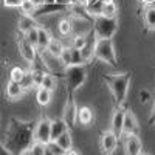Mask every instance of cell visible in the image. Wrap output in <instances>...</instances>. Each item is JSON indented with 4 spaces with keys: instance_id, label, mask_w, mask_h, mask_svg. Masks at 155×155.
<instances>
[{
    "instance_id": "603a6c76",
    "label": "cell",
    "mask_w": 155,
    "mask_h": 155,
    "mask_svg": "<svg viewBox=\"0 0 155 155\" xmlns=\"http://www.w3.org/2000/svg\"><path fill=\"white\" fill-rule=\"evenodd\" d=\"M101 14H104L107 17H116V14H118V6L115 5L113 0H106L104 6H102V12H101Z\"/></svg>"
},
{
    "instance_id": "e575fe53",
    "label": "cell",
    "mask_w": 155,
    "mask_h": 155,
    "mask_svg": "<svg viewBox=\"0 0 155 155\" xmlns=\"http://www.w3.org/2000/svg\"><path fill=\"white\" fill-rule=\"evenodd\" d=\"M22 85H23V88L27 90V88H30V87H34L33 85V76H31V71H27L25 73V78L22 79V82H20Z\"/></svg>"
},
{
    "instance_id": "7402d4cb",
    "label": "cell",
    "mask_w": 155,
    "mask_h": 155,
    "mask_svg": "<svg viewBox=\"0 0 155 155\" xmlns=\"http://www.w3.org/2000/svg\"><path fill=\"white\" fill-rule=\"evenodd\" d=\"M144 22H146L147 30L155 31V6L146 8V11H144Z\"/></svg>"
},
{
    "instance_id": "ba28073f",
    "label": "cell",
    "mask_w": 155,
    "mask_h": 155,
    "mask_svg": "<svg viewBox=\"0 0 155 155\" xmlns=\"http://www.w3.org/2000/svg\"><path fill=\"white\" fill-rule=\"evenodd\" d=\"M124 149L129 155H140L143 152V144H141V140L137 134L124 135Z\"/></svg>"
},
{
    "instance_id": "cb8c5ba5",
    "label": "cell",
    "mask_w": 155,
    "mask_h": 155,
    "mask_svg": "<svg viewBox=\"0 0 155 155\" xmlns=\"http://www.w3.org/2000/svg\"><path fill=\"white\" fill-rule=\"evenodd\" d=\"M25 153H33V155H44L47 153V144L45 143H41V141H33L30 149L25 152Z\"/></svg>"
},
{
    "instance_id": "484cf974",
    "label": "cell",
    "mask_w": 155,
    "mask_h": 155,
    "mask_svg": "<svg viewBox=\"0 0 155 155\" xmlns=\"http://www.w3.org/2000/svg\"><path fill=\"white\" fill-rule=\"evenodd\" d=\"M41 87H44V88H48V90H53L56 88V78L53 76V74H50V73H45L44 74V79H42V85Z\"/></svg>"
},
{
    "instance_id": "3957f363",
    "label": "cell",
    "mask_w": 155,
    "mask_h": 155,
    "mask_svg": "<svg viewBox=\"0 0 155 155\" xmlns=\"http://www.w3.org/2000/svg\"><path fill=\"white\" fill-rule=\"evenodd\" d=\"M93 31L96 37L112 39L118 31V20L116 17H107L104 14L93 16Z\"/></svg>"
},
{
    "instance_id": "60d3db41",
    "label": "cell",
    "mask_w": 155,
    "mask_h": 155,
    "mask_svg": "<svg viewBox=\"0 0 155 155\" xmlns=\"http://www.w3.org/2000/svg\"><path fill=\"white\" fill-rule=\"evenodd\" d=\"M143 3H146V5H152V3H155V0H141Z\"/></svg>"
},
{
    "instance_id": "d4e9b609",
    "label": "cell",
    "mask_w": 155,
    "mask_h": 155,
    "mask_svg": "<svg viewBox=\"0 0 155 155\" xmlns=\"http://www.w3.org/2000/svg\"><path fill=\"white\" fill-rule=\"evenodd\" d=\"M47 155H65V150L56 141H50V143H47Z\"/></svg>"
},
{
    "instance_id": "7a4b0ae2",
    "label": "cell",
    "mask_w": 155,
    "mask_h": 155,
    "mask_svg": "<svg viewBox=\"0 0 155 155\" xmlns=\"http://www.w3.org/2000/svg\"><path fill=\"white\" fill-rule=\"evenodd\" d=\"M104 81L107 82L110 92L113 95V101L116 106H123L127 92H129V84H130V73H113L106 74Z\"/></svg>"
},
{
    "instance_id": "83f0119b",
    "label": "cell",
    "mask_w": 155,
    "mask_h": 155,
    "mask_svg": "<svg viewBox=\"0 0 155 155\" xmlns=\"http://www.w3.org/2000/svg\"><path fill=\"white\" fill-rule=\"evenodd\" d=\"M90 34V33H88ZM88 34H76L74 37H73V44H71V47H74V48H82L85 44H87V39H88Z\"/></svg>"
},
{
    "instance_id": "44dd1931",
    "label": "cell",
    "mask_w": 155,
    "mask_h": 155,
    "mask_svg": "<svg viewBox=\"0 0 155 155\" xmlns=\"http://www.w3.org/2000/svg\"><path fill=\"white\" fill-rule=\"evenodd\" d=\"M64 48H65V47H64V44L59 41V39H51L50 44H48V47H47V50L50 51L51 54L59 56V58H61V54H62Z\"/></svg>"
},
{
    "instance_id": "2e32d148",
    "label": "cell",
    "mask_w": 155,
    "mask_h": 155,
    "mask_svg": "<svg viewBox=\"0 0 155 155\" xmlns=\"http://www.w3.org/2000/svg\"><path fill=\"white\" fill-rule=\"evenodd\" d=\"M67 130H70V129H68L67 123L64 121V118H62V120H54V121H51V141L58 140L64 132H67Z\"/></svg>"
},
{
    "instance_id": "8d00e7d4",
    "label": "cell",
    "mask_w": 155,
    "mask_h": 155,
    "mask_svg": "<svg viewBox=\"0 0 155 155\" xmlns=\"http://www.w3.org/2000/svg\"><path fill=\"white\" fill-rule=\"evenodd\" d=\"M149 96H150V93L147 92V90H141V92H140V98H141V102H146V101L149 99Z\"/></svg>"
},
{
    "instance_id": "4dcf8cb0",
    "label": "cell",
    "mask_w": 155,
    "mask_h": 155,
    "mask_svg": "<svg viewBox=\"0 0 155 155\" xmlns=\"http://www.w3.org/2000/svg\"><path fill=\"white\" fill-rule=\"evenodd\" d=\"M36 5L31 2V0H22V3H20V9L25 12V14H33V12L36 11Z\"/></svg>"
},
{
    "instance_id": "277c9868",
    "label": "cell",
    "mask_w": 155,
    "mask_h": 155,
    "mask_svg": "<svg viewBox=\"0 0 155 155\" xmlns=\"http://www.w3.org/2000/svg\"><path fill=\"white\" fill-rule=\"evenodd\" d=\"M64 78H65V85L68 88V92L73 93L79 88L85 79H87V68L84 64H78V65H68L64 71Z\"/></svg>"
},
{
    "instance_id": "5b68a950",
    "label": "cell",
    "mask_w": 155,
    "mask_h": 155,
    "mask_svg": "<svg viewBox=\"0 0 155 155\" xmlns=\"http://www.w3.org/2000/svg\"><path fill=\"white\" fill-rule=\"evenodd\" d=\"M95 58L99 59L101 62H106L109 65H115L116 64V53L112 39H102L96 37L95 41Z\"/></svg>"
},
{
    "instance_id": "6da1fadb",
    "label": "cell",
    "mask_w": 155,
    "mask_h": 155,
    "mask_svg": "<svg viewBox=\"0 0 155 155\" xmlns=\"http://www.w3.org/2000/svg\"><path fill=\"white\" fill-rule=\"evenodd\" d=\"M34 127L36 123H25L16 118L9 120L5 137V146L9 153H25L30 149L34 141Z\"/></svg>"
},
{
    "instance_id": "74e56055",
    "label": "cell",
    "mask_w": 155,
    "mask_h": 155,
    "mask_svg": "<svg viewBox=\"0 0 155 155\" xmlns=\"http://www.w3.org/2000/svg\"><path fill=\"white\" fill-rule=\"evenodd\" d=\"M8 153H9V150L6 149L5 143H2V141H0V155H8Z\"/></svg>"
},
{
    "instance_id": "9c48e42d",
    "label": "cell",
    "mask_w": 155,
    "mask_h": 155,
    "mask_svg": "<svg viewBox=\"0 0 155 155\" xmlns=\"http://www.w3.org/2000/svg\"><path fill=\"white\" fill-rule=\"evenodd\" d=\"M118 137L113 134V130H106L104 134L101 135V140H99V146L102 149L104 153H112L116 146H118Z\"/></svg>"
},
{
    "instance_id": "4316f807",
    "label": "cell",
    "mask_w": 155,
    "mask_h": 155,
    "mask_svg": "<svg viewBox=\"0 0 155 155\" xmlns=\"http://www.w3.org/2000/svg\"><path fill=\"white\" fill-rule=\"evenodd\" d=\"M58 28H59V33H61L62 36L71 34V19H64V20H61Z\"/></svg>"
},
{
    "instance_id": "f546056e",
    "label": "cell",
    "mask_w": 155,
    "mask_h": 155,
    "mask_svg": "<svg viewBox=\"0 0 155 155\" xmlns=\"http://www.w3.org/2000/svg\"><path fill=\"white\" fill-rule=\"evenodd\" d=\"M37 28L39 27H36V28H31L30 31H27V33H25L23 36H25V39H27V41L31 44V45H34L36 48H37Z\"/></svg>"
},
{
    "instance_id": "4fadbf2b",
    "label": "cell",
    "mask_w": 155,
    "mask_h": 155,
    "mask_svg": "<svg viewBox=\"0 0 155 155\" xmlns=\"http://www.w3.org/2000/svg\"><path fill=\"white\" fill-rule=\"evenodd\" d=\"M137 132H138V121H137V116L134 115L132 110H126L124 123H123V135L137 134Z\"/></svg>"
},
{
    "instance_id": "d6986e66",
    "label": "cell",
    "mask_w": 155,
    "mask_h": 155,
    "mask_svg": "<svg viewBox=\"0 0 155 155\" xmlns=\"http://www.w3.org/2000/svg\"><path fill=\"white\" fill-rule=\"evenodd\" d=\"M93 120V112L92 109H88V107H81V109H78V121H79L81 124H90Z\"/></svg>"
},
{
    "instance_id": "f1b7e54d",
    "label": "cell",
    "mask_w": 155,
    "mask_h": 155,
    "mask_svg": "<svg viewBox=\"0 0 155 155\" xmlns=\"http://www.w3.org/2000/svg\"><path fill=\"white\" fill-rule=\"evenodd\" d=\"M25 71L23 68H20V67H14L11 70V73H9V76H11V79L12 81H16V82H22V79L25 78Z\"/></svg>"
},
{
    "instance_id": "ab89813d",
    "label": "cell",
    "mask_w": 155,
    "mask_h": 155,
    "mask_svg": "<svg viewBox=\"0 0 155 155\" xmlns=\"http://www.w3.org/2000/svg\"><path fill=\"white\" fill-rule=\"evenodd\" d=\"M31 2H33L36 6H41V5H44V0H31Z\"/></svg>"
},
{
    "instance_id": "30bf717a",
    "label": "cell",
    "mask_w": 155,
    "mask_h": 155,
    "mask_svg": "<svg viewBox=\"0 0 155 155\" xmlns=\"http://www.w3.org/2000/svg\"><path fill=\"white\" fill-rule=\"evenodd\" d=\"M17 47H19V51H20L22 58L27 61V62L31 64V62L36 59V56H37V48H36L34 45H31L27 39H25V36L20 37L19 41H17Z\"/></svg>"
},
{
    "instance_id": "8992f818",
    "label": "cell",
    "mask_w": 155,
    "mask_h": 155,
    "mask_svg": "<svg viewBox=\"0 0 155 155\" xmlns=\"http://www.w3.org/2000/svg\"><path fill=\"white\" fill-rule=\"evenodd\" d=\"M39 51V56L42 58L44 64H45V68L51 73H64L67 68V65L62 62V59L59 56L51 54L47 48H37Z\"/></svg>"
},
{
    "instance_id": "ac0fdd59",
    "label": "cell",
    "mask_w": 155,
    "mask_h": 155,
    "mask_svg": "<svg viewBox=\"0 0 155 155\" xmlns=\"http://www.w3.org/2000/svg\"><path fill=\"white\" fill-rule=\"evenodd\" d=\"M36 99H37L39 106H48L50 101H51V90L44 88V87H39L37 93H36Z\"/></svg>"
},
{
    "instance_id": "7c38bea8",
    "label": "cell",
    "mask_w": 155,
    "mask_h": 155,
    "mask_svg": "<svg viewBox=\"0 0 155 155\" xmlns=\"http://www.w3.org/2000/svg\"><path fill=\"white\" fill-rule=\"evenodd\" d=\"M124 115L126 110L121 109V106H118V109L115 110L113 116H112V130L116 137H123V123H124Z\"/></svg>"
},
{
    "instance_id": "f35d334b",
    "label": "cell",
    "mask_w": 155,
    "mask_h": 155,
    "mask_svg": "<svg viewBox=\"0 0 155 155\" xmlns=\"http://www.w3.org/2000/svg\"><path fill=\"white\" fill-rule=\"evenodd\" d=\"M149 123H150V124H153V123H155V102H153V107H152V113H150Z\"/></svg>"
},
{
    "instance_id": "836d02e7",
    "label": "cell",
    "mask_w": 155,
    "mask_h": 155,
    "mask_svg": "<svg viewBox=\"0 0 155 155\" xmlns=\"http://www.w3.org/2000/svg\"><path fill=\"white\" fill-rule=\"evenodd\" d=\"M61 59H62V62L65 64L67 67L71 65V48H70V47H65V48H64L62 54H61Z\"/></svg>"
},
{
    "instance_id": "ffe728a7",
    "label": "cell",
    "mask_w": 155,
    "mask_h": 155,
    "mask_svg": "<svg viewBox=\"0 0 155 155\" xmlns=\"http://www.w3.org/2000/svg\"><path fill=\"white\" fill-rule=\"evenodd\" d=\"M56 141V143L64 149V150H65V153L71 149V144H73V141H71V135H70V130H67V132H64L58 140H54Z\"/></svg>"
},
{
    "instance_id": "e0dca14e",
    "label": "cell",
    "mask_w": 155,
    "mask_h": 155,
    "mask_svg": "<svg viewBox=\"0 0 155 155\" xmlns=\"http://www.w3.org/2000/svg\"><path fill=\"white\" fill-rule=\"evenodd\" d=\"M37 48H47L48 47V44H50V41L53 37H51V34H50V31L48 30H45V28H42V27H39L37 28Z\"/></svg>"
},
{
    "instance_id": "52a82bcc",
    "label": "cell",
    "mask_w": 155,
    "mask_h": 155,
    "mask_svg": "<svg viewBox=\"0 0 155 155\" xmlns=\"http://www.w3.org/2000/svg\"><path fill=\"white\" fill-rule=\"evenodd\" d=\"M34 140L41 141V143H45V144L51 141V121L48 118H42L36 123Z\"/></svg>"
},
{
    "instance_id": "d6a6232c",
    "label": "cell",
    "mask_w": 155,
    "mask_h": 155,
    "mask_svg": "<svg viewBox=\"0 0 155 155\" xmlns=\"http://www.w3.org/2000/svg\"><path fill=\"white\" fill-rule=\"evenodd\" d=\"M44 71H39V70H31V76H33V85L34 87H41L42 85V79H44Z\"/></svg>"
},
{
    "instance_id": "5bb4252c",
    "label": "cell",
    "mask_w": 155,
    "mask_h": 155,
    "mask_svg": "<svg viewBox=\"0 0 155 155\" xmlns=\"http://www.w3.org/2000/svg\"><path fill=\"white\" fill-rule=\"evenodd\" d=\"M17 27H19V31L20 33H27V31H30L31 28H36V27H39L37 25V22H36V17H33L31 14H23L19 17V23H17Z\"/></svg>"
},
{
    "instance_id": "1f68e13d",
    "label": "cell",
    "mask_w": 155,
    "mask_h": 155,
    "mask_svg": "<svg viewBox=\"0 0 155 155\" xmlns=\"http://www.w3.org/2000/svg\"><path fill=\"white\" fill-rule=\"evenodd\" d=\"M71 48V65H78V64H84V59H82V54H81V50L79 48H74V47H70Z\"/></svg>"
},
{
    "instance_id": "9a60e30c",
    "label": "cell",
    "mask_w": 155,
    "mask_h": 155,
    "mask_svg": "<svg viewBox=\"0 0 155 155\" xmlns=\"http://www.w3.org/2000/svg\"><path fill=\"white\" fill-rule=\"evenodd\" d=\"M23 92H25V88H23V85L20 82H16V81L9 79V82L6 84V96L9 99H19V98H22Z\"/></svg>"
},
{
    "instance_id": "d590c367",
    "label": "cell",
    "mask_w": 155,
    "mask_h": 155,
    "mask_svg": "<svg viewBox=\"0 0 155 155\" xmlns=\"http://www.w3.org/2000/svg\"><path fill=\"white\" fill-rule=\"evenodd\" d=\"M2 2H3V5H6V6H20L22 0H2Z\"/></svg>"
},
{
    "instance_id": "8fae6325",
    "label": "cell",
    "mask_w": 155,
    "mask_h": 155,
    "mask_svg": "<svg viewBox=\"0 0 155 155\" xmlns=\"http://www.w3.org/2000/svg\"><path fill=\"white\" fill-rule=\"evenodd\" d=\"M64 121L67 123L68 129H73L78 121V107L74 106V101L71 98H68L65 109H64Z\"/></svg>"
}]
</instances>
